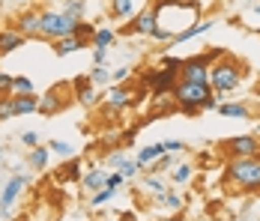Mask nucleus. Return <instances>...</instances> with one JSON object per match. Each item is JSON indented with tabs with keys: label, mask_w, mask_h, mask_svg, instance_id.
Segmentation results:
<instances>
[{
	"label": "nucleus",
	"mask_w": 260,
	"mask_h": 221,
	"mask_svg": "<svg viewBox=\"0 0 260 221\" xmlns=\"http://www.w3.org/2000/svg\"><path fill=\"white\" fill-rule=\"evenodd\" d=\"M156 24H158L156 12H153V9H141L138 15H132V24H126V33H135V36H150Z\"/></svg>",
	"instance_id": "nucleus-14"
},
{
	"label": "nucleus",
	"mask_w": 260,
	"mask_h": 221,
	"mask_svg": "<svg viewBox=\"0 0 260 221\" xmlns=\"http://www.w3.org/2000/svg\"><path fill=\"white\" fill-rule=\"evenodd\" d=\"M165 149H168V152H182L185 144H182V141H165Z\"/></svg>",
	"instance_id": "nucleus-49"
},
{
	"label": "nucleus",
	"mask_w": 260,
	"mask_h": 221,
	"mask_svg": "<svg viewBox=\"0 0 260 221\" xmlns=\"http://www.w3.org/2000/svg\"><path fill=\"white\" fill-rule=\"evenodd\" d=\"M215 108H218V96L209 93V96L204 99V105H201V111H215Z\"/></svg>",
	"instance_id": "nucleus-48"
},
{
	"label": "nucleus",
	"mask_w": 260,
	"mask_h": 221,
	"mask_svg": "<svg viewBox=\"0 0 260 221\" xmlns=\"http://www.w3.org/2000/svg\"><path fill=\"white\" fill-rule=\"evenodd\" d=\"M161 221H185V218H182L180 212H174V215H168V218H161Z\"/></svg>",
	"instance_id": "nucleus-52"
},
{
	"label": "nucleus",
	"mask_w": 260,
	"mask_h": 221,
	"mask_svg": "<svg viewBox=\"0 0 260 221\" xmlns=\"http://www.w3.org/2000/svg\"><path fill=\"white\" fill-rule=\"evenodd\" d=\"M72 96L84 108H96L105 99V93H99V87L90 81V75H78V78H72Z\"/></svg>",
	"instance_id": "nucleus-9"
},
{
	"label": "nucleus",
	"mask_w": 260,
	"mask_h": 221,
	"mask_svg": "<svg viewBox=\"0 0 260 221\" xmlns=\"http://www.w3.org/2000/svg\"><path fill=\"white\" fill-rule=\"evenodd\" d=\"M153 99V105H150V111L144 114V120H138V129H147V125L158 120V117H168V114H177L180 108H177V99L171 96V93H158V96H150Z\"/></svg>",
	"instance_id": "nucleus-11"
},
{
	"label": "nucleus",
	"mask_w": 260,
	"mask_h": 221,
	"mask_svg": "<svg viewBox=\"0 0 260 221\" xmlns=\"http://www.w3.org/2000/svg\"><path fill=\"white\" fill-rule=\"evenodd\" d=\"M191 173H194L191 165H174V168H171V176H174V182H177V185H185V182L191 179Z\"/></svg>",
	"instance_id": "nucleus-32"
},
{
	"label": "nucleus",
	"mask_w": 260,
	"mask_h": 221,
	"mask_svg": "<svg viewBox=\"0 0 260 221\" xmlns=\"http://www.w3.org/2000/svg\"><path fill=\"white\" fill-rule=\"evenodd\" d=\"M0 123H3V120H0Z\"/></svg>",
	"instance_id": "nucleus-58"
},
{
	"label": "nucleus",
	"mask_w": 260,
	"mask_h": 221,
	"mask_svg": "<svg viewBox=\"0 0 260 221\" xmlns=\"http://www.w3.org/2000/svg\"><path fill=\"white\" fill-rule=\"evenodd\" d=\"M209 54H194V57H185L182 60V69H180V78L182 81H191V84H209Z\"/></svg>",
	"instance_id": "nucleus-7"
},
{
	"label": "nucleus",
	"mask_w": 260,
	"mask_h": 221,
	"mask_svg": "<svg viewBox=\"0 0 260 221\" xmlns=\"http://www.w3.org/2000/svg\"><path fill=\"white\" fill-rule=\"evenodd\" d=\"M12 81H15V75L0 69V96H12Z\"/></svg>",
	"instance_id": "nucleus-41"
},
{
	"label": "nucleus",
	"mask_w": 260,
	"mask_h": 221,
	"mask_svg": "<svg viewBox=\"0 0 260 221\" xmlns=\"http://www.w3.org/2000/svg\"><path fill=\"white\" fill-rule=\"evenodd\" d=\"M105 182H108V171H105V168H90V171L81 176V185H84V192H90V195L99 192Z\"/></svg>",
	"instance_id": "nucleus-20"
},
{
	"label": "nucleus",
	"mask_w": 260,
	"mask_h": 221,
	"mask_svg": "<svg viewBox=\"0 0 260 221\" xmlns=\"http://www.w3.org/2000/svg\"><path fill=\"white\" fill-rule=\"evenodd\" d=\"M0 120H15V105H12V96H0Z\"/></svg>",
	"instance_id": "nucleus-36"
},
{
	"label": "nucleus",
	"mask_w": 260,
	"mask_h": 221,
	"mask_svg": "<svg viewBox=\"0 0 260 221\" xmlns=\"http://www.w3.org/2000/svg\"><path fill=\"white\" fill-rule=\"evenodd\" d=\"M54 54L57 57H69V54H75V51H84V48H93L90 45V39H81V36H63V39H54Z\"/></svg>",
	"instance_id": "nucleus-15"
},
{
	"label": "nucleus",
	"mask_w": 260,
	"mask_h": 221,
	"mask_svg": "<svg viewBox=\"0 0 260 221\" xmlns=\"http://www.w3.org/2000/svg\"><path fill=\"white\" fill-rule=\"evenodd\" d=\"M180 81V72H171V69H147L141 75V84L150 90V96H158V93H171L174 84Z\"/></svg>",
	"instance_id": "nucleus-6"
},
{
	"label": "nucleus",
	"mask_w": 260,
	"mask_h": 221,
	"mask_svg": "<svg viewBox=\"0 0 260 221\" xmlns=\"http://www.w3.org/2000/svg\"><path fill=\"white\" fill-rule=\"evenodd\" d=\"M242 3H254V0H242Z\"/></svg>",
	"instance_id": "nucleus-56"
},
{
	"label": "nucleus",
	"mask_w": 260,
	"mask_h": 221,
	"mask_svg": "<svg viewBox=\"0 0 260 221\" xmlns=\"http://www.w3.org/2000/svg\"><path fill=\"white\" fill-rule=\"evenodd\" d=\"M108 63V48H93V66H105Z\"/></svg>",
	"instance_id": "nucleus-47"
},
{
	"label": "nucleus",
	"mask_w": 260,
	"mask_h": 221,
	"mask_svg": "<svg viewBox=\"0 0 260 221\" xmlns=\"http://www.w3.org/2000/svg\"><path fill=\"white\" fill-rule=\"evenodd\" d=\"M153 203H158V206H165V209H171V212H180L182 209V195L180 192H161V195H153Z\"/></svg>",
	"instance_id": "nucleus-22"
},
{
	"label": "nucleus",
	"mask_w": 260,
	"mask_h": 221,
	"mask_svg": "<svg viewBox=\"0 0 260 221\" xmlns=\"http://www.w3.org/2000/svg\"><path fill=\"white\" fill-rule=\"evenodd\" d=\"M224 185L239 188V195H260V155H254V159H228Z\"/></svg>",
	"instance_id": "nucleus-1"
},
{
	"label": "nucleus",
	"mask_w": 260,
	"mask_h": 221,
	"mask_svg": "<svg viewBox=\"0 0 260 221\" xmlns=\"http://www.w3.org/2000/svg\"><path fill=\"white\" fill-rule=\"evenodd\" d=\"M93 33H96V24H90V21H84V18L75 24V36H81V39H93Z\"/></svg>",
	"instance_id": "nucleus-39"
},
{
	"label": "nucleus",
	"mask_w": 260,
	"mask_h": 221,
	"mask_svg": "<svg viewBox=\"0 0 260 221\" xmlns=\"http://www.w3.org/2000/svg\"><path fill=\"white\" fill-rule=\"evenodd\" d=\"M105 105H111V108H117V111H129L132 108V87L129 81L126 84H108L105 87Z\"/></svg>",
	"instance_id": "nucleus-12"
},
{
	"label": "nucleus",
	"mask_w": 260,
	"mask_h": 221,
	"mask_svg": "<svg viewBox=\"0 0 260 221\" xmlns=\"http://www.w3.org/2000/svg\"><path fill=\"white\" fill-rule=\"evenodd\" d=\"M120 173H123L126 179L138 176V173H141V165H138V159H126V162H123V168H120Z\"/></svg>",
	"instance_id": "nucleus-40"
},
{
	"label": "nucleus",
	"mask_w": 260,
	"mask_h": 221,
	"mask_svg": "<svg viewBox=\"0 0 260 221\" xmlns=\"http://www.w3.org/2000/svg\"><path fill=\"white\" fill-rule=\"evenodd\" d=\"M24 188H27L24 173H12V176L6 179V185H3V192H0V218H9L12 206L18 203V197L24 195Z\"/></svg>",
	"instance_id": "nucleus-8"
},
{
	"label": "nucleus",
	"mask_w": 260,
	"mask_h": 221,
	"mask_svg": "<svg viewBox=\"0 0 260 221\" xmlns=\"http://www.w3.org/2000/svg\"><path fill=\"white\" fill-rule=\"evenodd\" d=\"M12 93L18 96V93H36L33 90V81L27 78V75H15V81H12Z\"/></svg>",
	"instance_id": "nucleus-34"
},
{
	"label": "nucleus",
	"mask_w": 260,
	"mask_h": 221,
	"mask_svg": "<svg viewBox=\"0 0 260 221\" xmlns=\"http://www.w3.org/2000/svg\"><path fill=\"white\" fill-rule=\"evenodd\" d=\"M129 78H132V69H129V66H117V69L111 72V84H126Z\"/></svg>",
	"instance_id": "nucleus-42"
},
{
	"label": "nucleus",
	"mask_w": 260,
	"mask_h": 221,
	"mask_svg": "<svg viewBox=\"0 0 260 221\" xmlns=\"http://www.w3.org/2000/svg\"><path fill=\"white\" fill-rule=\"evenodd\" d=\"M123 162H126V152H123V149H114V152L108 155V165H111V168H117V171L123 168Z\"/></svg>",
	"instance_id": "nucleus-43"
},
{
	"label": "nucleus",
	"mask_w": 260,
	"mask_h": 221,
	"mask_svg": "<svg viewBox=\"0 0 260 221\" xmlns=\"http://www.w3.org/2000/svg\"><path fill=\"white\" fill-rule=\"evenodd\" d=\"M21 144H24L27 149L39 147V135H36V132H21Z\"/></svg>",
	"instance_id": "nucleus-45"
},
{
	"label": "nucleus",
	"mask_w": 260,
	"mask_h": 221,
	"mask_svg": "<svg viewBox=\"0 0 260 221\" xmlns=\"http://www.w3.org/2000/svg\"><path fill=\"white\" fill-rule=\"evenodd\" d=\"M69 102H72V84H54L48 93H42L39 96V108H36V114H42V117H57V114H63L66 108H69Z\"/></svg>",
	"instance_id": "nucleus-5"
},
{
	"label": "nucleus",
	"mask_w": 260,
	"mask_h": 221,
	"mask_svg": "<svg viewBox=\"0 0 260 221\" xmlns=\"http://www.w3.org/2000/svg\"><path fill=\"white\" fill-rule=\"evenodd\" d=\"M242 81H245V66L236 60L234 54H224V57H218L212 66H209V87H212V93H234L242 87Z\"/></svg>",
	"instance_id": "nucleus-2"
},
{
	"label": "nucleus",
	"mask_w": 260,
	"mask_h": 221,
	"mask_svg": "<svg viewBox=\"0 0 260 221\" xmlns=\"http://www.w3.org/2000/svg\"><path fill=\"white\" fill-rule=\"evenodd\" d=\"M111 15L120 18V21L132 18L135 15V0H111Z\"/></svg>",
	"instance_id": "nucleus-27"
},
{
	"label": "nucleus",
	"mask_w": 260,
	"mask_h": 221,
	"mask_svg": "<svg viewBox=\"0 0 260 221\" xmlns=\"http://www.w3.org/2000/svg\"><path fill=\"white\" fill-rule=\"evenodd\" d=\"M174 30L171 27H165V24H156L153 27V33H150V39H156V42H174Z\"/></svg>",
	"instance_id": "nucleus-35"
},
{
	"label": "nucleus",
	"mask_w": 260,
	"mask_h": 221,
	"mask_svg": "<svg viewBox=\"0 0 260 221\" xmlns=\"http://www.w3.org/2000/svg\"><path fill=\"white\" fill-rule=\"evenodd\" d=\"M144 188H150L153 195L165 192V182H161V173H144Z\"/></svg>",
	"instance_id": "nucleus-33"
},
{
	"label": "nucleus",
	"mask_w": 260,
	"mask_h": 221,
	"mask_svg": "<svg viewBox=\"0 0 260 221\" xmlns=\"http://www.w3.org/2000/svg\"><path fill=\"white\" fill-rule=\"evenodd\" d=\"M60 12H66V15H72V18H84L87 15V0H63V9Z\"/></svg>",
	"instance_id": "nucleus-29"
},
{
	"label": "nucleus",
	"mask_w": 260,
	"mask_h": 221,
	"mask_svg": "<svg viewBox=\"0 0 260 221\" xmlns=\"http://www.w3.org/2000/svg\"><path fill=\"white\" fill-rule=\"evenodd\" d=\"M12 105H15V117H27V114H36L39 108V96L36 93H12Z\"/></svg>",
	"instance_id": "nucleus-18"
},
{
	"label": "nucleus",
	"mask_w": 260,
	"mask_h": 221,
	"mask_svg": "<svg viewBox=\"0 0 260 221\" xmlns=\"http://www.w3.org/2000/svg\"><path fill=\"white\" fill-rule=\"evenodd\" d=\"M75 24H78V18H72V15H66V12H60V9H45V12H39V33H42V39H63V36H72L75 33Z\"/></svg>",
	"instance_id": "nucleus-4"
},
{
	"label": "nucleus",
	"mask_w": 260,
	"mask_h": 221,
	"mask_svg": "<svg viewBox=\"0 0 260 221\" xmlns=\"http://www.w3.org/2000/svg\"><path fill=\"white\" fill-rule=\"evenodd\" d=\"M224 152L231 159H254V155H260V138L257 135H236L224 144Z\"/></svg>",
	"instance_id": "nucleus-10"
},
{
	"label": "nucleus",
	"mask_w": 260,
	"mask_h": 221,
	"mask_svg": "<svg viewBox=\"0 0 260 221\" xmlns=\"http://www.w3.org/2000/svg\"><path fill=\"white\" fill-rule=\"evenodd\" d=\"M251 9H254V15H260V3H251Z\"/></svg>",
	"instance_id": "nucleus-53"
},
{
	"label": "nucleus",
	"mask_w": 260,
	"mask_h": 221,
	"mask_svg": "<svg viewBox=\"0 0 260 221\" xmlns=\"http://www.w3.org/2000/svg\"><path fill=\"white\" fill-rule=\"evenodd\" d=\"M15 3H21V6H24V3H30V0H15Z\"/></svg>",
	"instance_id": "nucleus-54"
},
{
	"label": "nucleus",
	"mask_w": 260,
	"mask_h": 221,
	"mask_svg": "<svg viewBox=\"0 0 260 221\" xmlns=\"http://www.w3.org/2000/svg\"><path fill=\"white\" fill-rule=\"evenodd\" d=\"M90 81L102 90V87H108L111 84V69L108 66H93V72H90Z\"/></svg>",
	"instance_id": "nucleus-31"
},
{
	"label": "nucleus",
	"mask_w": 260,
	"mask_h": 221,
	"mask_svg": "<svg viewBox=\"0 0 260 221\" xmlns=\"http://www.w3.org/2000/svg\"><path fill=\"white\" fill-rule=\"evenodd\" d=\"M114 195H117V188H111V185H102L99 192H93V195H90V206H93V209H99V206H105V203H108V200H111Z\"/></svg>",
	"instance_id": "nucleus-30"
},
{
	"label": "nucleus",
	"mask_w": 260,
	"mask_h": 221,
	"mask_svg": "<svg viewBox=\"0 0 260 221\" xmlns=\"http://www.w3.org/2000/svg\"><path fill=\"white\" fill-rule=\"evenodd\" d=\"M212 24H215L212 18H201V21H194V24L182 27L180 33L174 36V42L180 45V42H188V39H194V36H204V33H207V30H209V27H212Z\"/></svg>",
	"instance_id": "nucleus-19"
},
{
	"label": "nucleus",
	"mask_w": 260,
	"mask_h": 221,
	"mask_svg": "<svg viewBox=\"0 0 260 221\" xmlns=\"http://www.w3.org/2000/svg\"><path fill=\"white\" fill-rule=\"evenodd\" d=\"M161 152H168V149H165V141L150 144V147H141V152H138V165H141V168H147V165H150L153 159H158Z\"/></svg>",
	"instance_id": "nucleus-25"
},
{
	"label": "nucleus",
	"mask_w": 260,
	"mask_h": 221,
	"mask_svg": "<svg viewBox=\"0 0 260 221\" xmlns=\"http://www.w3.org/2000/svg\"><path fill=\"white\" fill-rule=\"evenodd\" d=\"M123 182H126V176H123V173H120V171H111V173H108V182H105V185H111V188H120Z\"/></svg>",
	"instance_id": "nucleus-46"
},
{
	"label": "nucleus",
	"mask_w": 260,
	"mask_h": 221,
	"mask_svg": "<svg viewBox=\"0 0 260 221\" xmlns=\"http://www.w3.org/2000/svg\"><path fill=\"white\" fill-rule=\"evenodd\" d=\"M105 221H123V218H105Z\"/></svg>",
	"instance_id": "nucleus-55"
},
{
	"label": "nucleus",
	"mask_w": 260,
	"mask_h": 221,
	"mask_svg": "<svg viewBox=\"0 0 260 221\" xmlns=\"http://www.w3.org/2000/svg\"><path fill=\"white\" fill-rule=\"evenodd\" d=\"M48 155H51V149H48V144L42 147H33L30 152H27V168H33V171H45L48 168Z\"/></svg>",
	"instance_id": "nucleus-21"
},
{
	"label": "nucleus",
	"mask_w": 260,
	"mask_h": 221,
	"mask_svg": "<svg viewBox=\"0 0 260 221\" xmlns=\"http://www.w3.org/2000/svg\"><path fill=\"white\" fill-rule=\"evenodd\" d=\"M48 149H51L54 155H63V159H72L78 149H75V144H69V141H60V138H54V141H48Z\"/></svg>",
	"instance_id": "nucleus-28"
},
{
	"label": "nucleus",
	"mask_w": 260,
	"mask_h": 221,
	"mask_svg": "<svg viewBox=\"0 0 260 221\" xmlns=\"http://www.w3.org/2000/svg\"><path fill=\"white\" fill-rule=\"evenodd\" d=\"M120 218H123V221H141V218H138V215H135V212H123Z\"/></svg>",
	"instance_id": "nucleus-50"
},
{
	"label": "nucleus",
	"mask_w": 260,
	"mask_h": 221,
	"mask_svg": "<svg viewBox=\"0 0 260 221\" xmlns=\"http://www.w3.org/2000/svg\"><path fill=\"white\" fill-rule=\"evenodd\" d=\"M114 42H117V33H114L111 27H96L93 39H90V45H93V48H111Z\"/></svg>",
	"instance_id": "nucleus-24"
},
{
	"label": "nucleus",
	"mask_w": 260,
	"mask_h": 221,
	"mask_svg": "<svg viewBox=\"0 0 260 221\" xmlns=\"http://www.w3.org/2000/svg\"><path fill=\"white\" fill-rule=\"evenodd\" d=\"M171 168H174V152H161V155L153 159L144 171H147V173H168Z\"/></svg>",
	"instance_id": "nucleus-26"
},
{
	"label": "nucleus",
	"mask_w": 260,
	"mask_h": 221,
	"mask_svg": "<svg viewBox=\"0 0 260 221\" xmlns=\"http://www.w3.org/2000/svg\"><path fill=\"white\" fill-rule=\"evenodd\" d=\"M12 27H15L18 33H24L27 39H42V33H39V12H33V9L18 12L15 21H12Z\"/></svg>",
	"instance_id": "nucleus-13"
},
{
	"label": "nucleus",
	"mask_w": 260,
	"mask_h": 221,
	"mask_svg": "<svg viewBox=\"0 0 260 221\" xmlns=\"http://www.w3.org/2000/svg\"><path fill=\"white\" fill-rule=\"evenodd\" d=\"M161 69L180 72V69H182V57H174V54H161Z\"/></svg>",
	"instance_id": "nucleus-38"
},
{
	"label": "nucleus",
	"mask_w": 260,
	"mask_h": 221,
	"mask_svg": "<svg viewBox=\"0 0 260 221\" xmlns=\"http://www.w3.org/2000/svg\"><path fill=\"white\" fill-rule=\"evenodd\" d=\"M27 36L24 33H18L15 27H3L0 30V57H6V54H12V51L24 48Z\"/></svg>",
	"instance_id": "nucleus-16"
},
{
	"label": "nucleus",
	"mask_w": 260,
	"mask_h": 221,
	"mask_svg": "<svg viewBox=\"0 0 260 221\" xmlns=\"http://www.w3.org/2000/svg\"><path fill=\"white\" fill-rule=\"evenodd\" d=\"M209 93H212L209 84H191V81H182V78L174 84V90H171V96L177 99L180 114H185V117H198L201 114V105H204V99Z\"/></svg>",
	"instance_id": "nucleus-3"
},
{
	"label": "nucleus",
	"mask_w": 260,
	"mask_h": 221,
	"mask_svg": "<svg viewBox=\"0 0 260 221\" xmlns=\"http://www.w3.org/2000/svg\"><path fill=\"white\" fill-rule=\"evenodd\" d=\"M147 99H150V90H147L144 84H138V90H132V108L138 111V108H141V105H144Z\"/></svg>",
	"instance_id": "nucleus-37"
},
{
	"label": "nucleus",
	"mask_w": 260,
	"mask_h": 221,
	"mask_svg": "<svg viewBox=\"0 0 260 221\" xmlns=\"http://www.w3.org/2000/svg\"><path fill=\"white\" fill-rule=\"evenodd\" d=\"M0 168H6V149H3V144H0Z\"/></svg>",
	"instance_id": "nucleus-51"
},
{
	"label": "nucleus",
	"mask_w": 260,
	"mask_h": 221,
	"mask_svg": "<svg viewBox=\"0 0 260 221\" xmlns=\"http://www.w3.org/2000/svg\"><path fill=\"white\" fill-rule=\"evenodd\" d=\"M198 221H209V218H198Z\"/></svg>",
	"instance_id": "nucleus-57"
},
{
	"label": "nucleus",
	"mask_w": 260,
	"mask_h": 221,
	"mask_svg": "<svg viewBox=\"0 0 260 221\" xmlns=\"http://www.w3.org/2000/svg\"><path fill=\"white\" fill-rule=\"evenodd\" d=\"M81 176H84V173H81V159L78 155H72L69 162L60 165V179H66V182H78Z\"/></svg>",
	"instance_id": "nucleus-23"
},
{
	"label": "nucleus",
	"mask_w": 260,
	"mask_h": 221,
	"mask_svg": "<svg viewBox=\"0 0 260 221\" xmlns=\"http://www.w3.org/2000/svg\"><path fill=\"white\" fill-rule=\"evenodd\" d=\"M215 111L228 120H251V108L245 102H218Z\"/></svg>",
	"instance_id": "nucleus-17"
},
{
	"label": "nucleus",
	"mask_w": 260,
	"mask_h": 221,
	"mask_svg": "<svg viewBox=\"0 0 260 221\" xmlns=\"http://www.w3.org/2000/svg\"><path fill=\"white\" fill-rule=\"evenodd\" d=\"M123 111H117V108H111V105H105L102 102V123H114V117H120Z\"/></svg>",
	"instance_id": "nucleus-44"
}]
</instances>
